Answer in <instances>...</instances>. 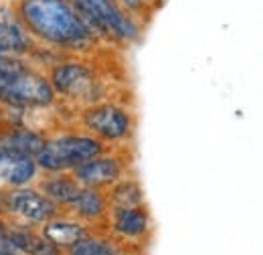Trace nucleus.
I'll return each mask as SVG.
<instances>
[{"label": "nucleus", "mask_w": 263, "mask_h": 255, "mask_svg": "<svg viewBox=\"0 0 263 255\" xmlns=\"http://www.w3.org/2000/svg\"><path fill=\"white\" fill-rule=\"evenodd\" d=\"M63 255H124L118 243L96 237V235H87L85 239H81L73 249L65 251Z\"/></svg>", "instance_id": "f3484780"}, {"label": "nucleus", "mask_w": 263, "mask_h": 255, "mask_svg": "<svg viewBox=\"0 0 263 255\" xmlns=\"http://www.w3.org/2000/svg\"><path fill=\"white\" fill-rule=\"evenodd\" d=\"M10 126H12V124H10V118H8V114H6V107L0 105V134H2L4 130H8Z\"/></svg>", "instance_id": "6ab92c4d"}, {"label": "nucleus", "mask_w": 263, "mask_h": 255, "mask_svg": "<svg viewBox=\"0 0 263 255\" xmlns=\"http://www.w3.org/2000/svg\"><path fill=\"white\" fill-rule=\"evenodd\" d=\"M75 10L96 39H111L118 43H136L142 37L138 19L126 12L118 0H71Z\"/></svg>", "instance_id": "f03ea898"}, {"label": "nucleus", "mask_w": 263, "mask_h": 255, "mask_svg": "<svg viewBox=\"0 0 263 255\" xmlns=\"http://www.w3.org/2000/svg\"><path fill=\"white\" fill-rule=\"evenodd\" d=\"M0 249L10 251V243H8V221L4 217H0Z\"/></svg>", "instance_id": "a211bd4d"}, {"label": "nucleus", "mask_w": 263, "mask_h": 255, "mask_svg": "<svg viewBox=\"0 0 263 255\" xmlns=\"http://www.w3.org/2000/svg\"><path fill=\"white\" fill-rule=\"evenodd\" d=\"M45 136L39 134L36 130L27 126H10L0 134V148L4 152L16 154V156H31L36 158L45 144Z\"/></svg>", "instance_id": "4468645a"}, {"label": "nucleus", "mask_w": 263, "mask_h": 255, "mask_svg": "<svg viewBox=\"0 0 263 255\" xmlns=\"http://www.w3.org/2000/svg\"><path fill=\"white\" fill-rule=\"evenodd\" d=\"M81 126L87 130V134L99 138L101 142H122L130 138L134 120L126 107L118 103L98 101L83 110Z\"/></svg>", "instance_id": "0eeeda50"}, {"label": "nucleus", "mask_w": 263, "mask_h": 255, "mask_svg": "<svg viewBox=\"0 0 263 255\" xmlns=\"http://www.w3.org/2000/svg\"><path fill=\"white\" fill-rule=\"evenodd\" d=\"M12 14L36 43L65 51H85L96 43V34L67 0H16Z\"/></svg>", "instance_id": "f257e3e1"}, {"label": "nucleus", "mask_w": 263, "mask_h": 255, "mask_svg": "<svg viewBox=\"0 0 263 255\" xmlns=\"http://www.w3.org/2000/svg\"><path fill=\"white\" fill-rule=\"evenodd\" d=\"M105 194H107L109 209H128V207L144 205V191H142L140 183L134 178L118 180L116 185L109 187V191Z\"/></svg>", "instance_id": "dca6fc26"}, {"label": "nucleus", "mask_w": 263, "mask_h": 255, "mask_svg": "<svg viewBox=\"0 0 263 255\" xmlns=\"http://www.w3.org/2000/svg\"><path fill=\"white\" fill-rule=\"evenodd\" d=\"M41 233L57 247L61 249L63 253L73 249L81 239H85L89 233V227L87 223L79 221L77 217H63V215H57L53 219H49L45 225H41Z\"/></svg>", "instance_id": "9d476101"}, {"label": "nucleus", "mask_w": 263, "mask_h": 255, "mask_svg": "<svg viewBox=\"0 0 263 255\" xmlns=\"http://www.w3.org/2000/svg\"><path fill=\"white\" fill-rule=\"evenodd\" d=\"M111 231L128 241H138L150 231V215L144 205L128 207V209H109Z\"/></svg>", "instance_id": "f8f14e48"}, {"label": "nucleus", "mask_w": 263, "mask_h": 255, "mask_svg": "<svg viewBox=\"0 0 263 255\" xmlns=\"http://www.w3.org/2000/svg\"><path fill=\"white\" fill-rule=\"evenodd\" d=\"M49 81L57 96H63L73 101H81L87 105L98 103V99L101 97V89H103L96 71L81 61L57 63L49 73Z\"/></svg>", "instance_id": "39448f33"}, {"label": "nucleus", "mask_w": 263, "mask_h": 255, "mask_svg": "<svg viewBox=\"0 0 263 255\" xmlns=\"http://www.w3.org/2000/svg\"><path fill=\"white\" fill-rule=\"evenodd\" d=\"M36 189L47 198H51L61 211H69V207L75 203L83 187L77 183V178L71 172H51L39 180Z\"/></svg>", "instance_id": "ddd939ff"}, {"label": "nucleus", "mask_w": 263, "mask_h": 255, "mask_svg": "<svg viewBox=\"0 0 263 255\" xmlns=\"http://www.w3.org/2000/svg\"><path fill=\"white\" fill-rule=\"evenodd\" d=\"M73 217H77L83 223H98L103 217L109 215V203H107V194L101 189H91V187H83L79 196L75 198V203L69 207V211Z\"/></svg>", "instance_id": "2eb2a0df"}, {"label": "nucleus", "mask_w": 263, "mask_h": 255, "mask_svg": "<svg viewBox=\"0 0 263 255\" xmlns=\"http://www.w3.org/2000/svg\"><path fill=\"white\" fill-rule=\"evenodd\" d=\"M36 53V39L12 14L0 19V55L27 57Z\"/></svg>", "instance_id": "9b49d317"}, {"label": "nucleus", "mask_w": 263, "mask_h": 255, "mask_svg": "<svg viewBox=\"0 0 263 255\" xmlns=\"http://www.w3.org/2000/svg\"><path fill=\"white\" fill-rule=\"evenodd\" d=\"M55 99L57 94L49 81V75L27 63L0 96V105L18 110H39L53 105Z\"/></svg>", "instance_id": "20e7f679"}, {"label": "nucleus", "mask_w": 263, "mask_h": 255, "mask_svg": "<svg viewBox=\"0 0 263 255\" xmlns=\"http://www.w3.org/2000/svg\"><path fill=\"white\" fill-rule=\"evenodd\" d=\"M124 160L116 154H99L96 158L87 160L79 164L77 168L71 170V174L77 178L81 187H91V189H109L118 180L124 178Z\"/></svg>", "instance_id": "6e6552de"}, {"label": "nucleus", "mask_w": 263, "mask_h": 255, "mask_svg": "<svg viewBox=\"0 0 263 255\" xmlns=\"http://www.w3.org/2000/svg\"><path fill=\"white\" fill-rule=\"evenodd\" d=\"M61 215V209L34 187L4 189V219L39 227Z\"/></svg>", "instance_id": "423d86ee"}, {"label": "nucleus", "mask_w": 263, "mask_h": 255, "mask_svg": "<svg viewBox=\"0 0 263 255\" xmlns=\"http://www.w3.org/2000/svg\"><path fill=\"white\" fill-rule=\"evenodd\" d=\"M8 243L10 251L18 255H63V251L57 249L41 231L14 221H8Z\"/></svg>", "instance_id": "1a4fd4ad"}, {"label": "nucleus", "mask_w": 263, "mask_h": 255, "mask_svg": "<svg viewBox=\"0 0 263 255\" xmlns=\"http://www.w3.org/2000/svg\"><path fill=\"white\" fill-rule=\"evenodd\" d=\"M105 152V142L91 134H59L47 138L41 152L36 154V164L41 172H71L79 164L96 158Z\"/></svg>", "instance_id": "7ed1b4c3"}, {"label": "nucleus", "mask_w": 263, "mask_h": 255, "mask_svg": "<svg viewBox=\"0 0 263 255\" xmlns=\"http://www.w3.org/2000/svg\"><path fill=\"white\" fill-rule=\"evenodd\" d=\"M152 2H154V0H152ZM154 8H156V6H154Z\"/></svg>", "instance_id": "412c9836"}, {"label": "nucleus", "mask_w": 263, "mask_h": 255, "mask_svg": "<svg viewBox=\"0 0 263 255\" xmlns=\"http://www.w3.org/2000/svg\"><path fill=\"white\" fill-rule=\"evenodd\" d=\"M164 2H166V0H154V6H156V8H160Z\"/></svg>", "instance_id": "aec40b11"}]
</instances>
